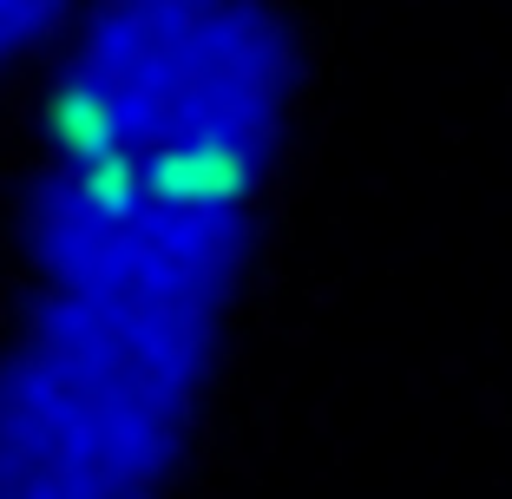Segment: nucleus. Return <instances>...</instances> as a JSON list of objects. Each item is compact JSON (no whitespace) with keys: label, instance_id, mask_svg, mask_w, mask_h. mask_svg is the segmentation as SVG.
I'll use <instances>...</instances> for the list:
<instances>
[{"label":"nucleus","instance_id":"f257e3e1","mask_svg":"<svg viewBox=\"0 0 512 499\" xmlns=\"http://www.w3.org/2000/svg\"><path fill=\"white\" fill-rule=\"evenodd\" d=\"M256 158L224 0H112L53 79L27 191L33 309L0 355V499H158L211 362Z\"/></svg>","mask_w":512,"mask_h":499},{"label":"nucleus","instance_id":"f03ea898","mask_svg":"<svg viewBox=\"0 0 512 499\" xmlns=\"http://www.w3.org/2000/svg\"><path fill=\"white\" fill-rule=\"evenodd\" d=\"M60 14H66V0H0V66L14 53H27Z\"/></svg>","mask_w":512,"mask_h":499}]
</instances>
